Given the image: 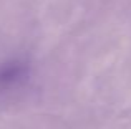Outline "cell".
I'll list each match as a JSON object with an SVG mask.
<instances>
[{
	"label": "cell",
	"instance_id": "1",
	"mask_svg": "<svg viewBox=\"0 0 131 129\" xmlns=\"http://www.w3.org/2000/svg\"><path fill=\"white\" fill-rule=\"evenodd\" d=\"M28 66L22 60H10L0 66V89L12 88L27 78Z\"/></svg>",
	"mask_w": 131,
	"mask_h": 129
}]
</instances>
